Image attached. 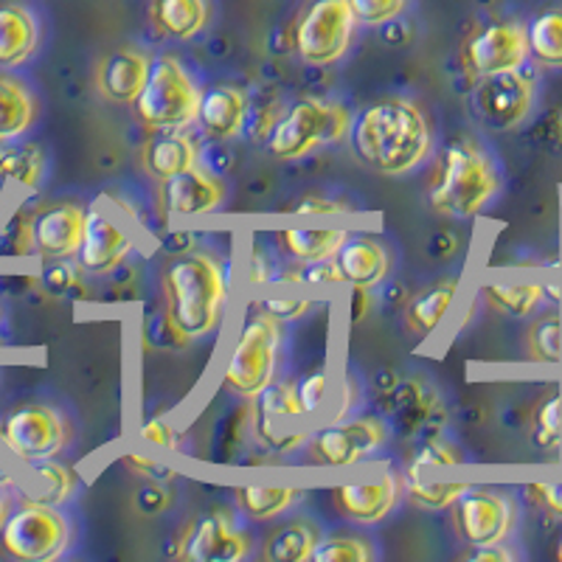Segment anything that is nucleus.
<instances>
[{
  "mask_svg": "<svg viewBox=\"0 0 562 562\" xmlns=\"http://www.w3.org/2000/svg\"><path fill=\"white\" fill-rule=\"evenodd\" d=\"M0 481H9V479H7V473H3V470H0Z\"/></svg>",
  "mask_w": 562,
  "mask_h": 562,
  "instance_id": "nucleus-58",
  "label": "nucleus"
},
{
  "mask_svg": "<svg viewBox=\"0 0 562 562\" xmlns=\"http://www.w3.org/2000/svg\"><path fill=\"white\" fill-rule=\"evenodd\" d=\"M456 293H459V281L441 279L430 284V288L419 290L416 295H411L408 307H405V326L414 335H419V338H430L448 318Z\"/></svg>",
  "mask_w": 562,
  "mask_h": 562,
  "instance_id": "nucleus-23",
  "label": "nucleus"
},
{
  "mask_svg": "<svg viewBox=\"0 0 562 562\" xmlns=\"http://www.w3.org/2000/svg\"><path fill=\"white\" fill-rule=\"evenodd\" d=\"M200 88L180 59L158 57L149 68V77L138 99L133 102L135 115L147 127L155 130H183L198 119Z\"/></svg>",
  "mask_w": 562,
  "mask_h": 562,
  "instance_id": "nucleus-5",
  "label": "nucleus"
},
{
  "mask_svg": "<svg viewBox=\"0 0 562 562\" xmlns=\"http://www.w3.org/2000/svg\"><path fill=\"white\" fill-rule=\"evenodd\" d=\"M351 140L358 158L369 169L383 175H405L428 158L434 135L419 104L391 97L369 104L358 115Z\"/></svg>",
  "mask_w": 562,
  "mask_h": 562,
  "instance_id": "nucleus-1",
  "label": "nucleus"
},
{
  "mask_svg": "<svg viewBox=\"0 0 562 562\" xmlns=\"http://www.w3.org/2000/svg\"><path fill=\"white\" fill-rule=\"evenodd\" d=\"M40 45V23L34 12L18 0L0 3V68L29 63Z\"/></svg>",
  "mask_w": 562,
  "mask_h": 562,
  "instance_id": "nucleus-21",
  "label": "nucleus"
},
{
  "mask_svg": "<svg viewBox=\"0 0 562 562\" xmlns=\"http://www.w3.org/2000/svg\"><path fill=\"white\" fill-rule=\"evenodd\" d=\"M250 551V537L234 529L225 515H205L192 524L172 551L180 560L192 562H239Z\"/></svg>",
  "mask_w": 562,
  "mask_h": 562,
  "instance_id": "nucleus-14",
  "label": "nucleus"
},
{
  "mask_svg": "<svg viewBox=\"0 0 562 562\" xmlns=\"http://www.w3.org/2000/svg\"><path fill=\"white\" fill-rule=\"evenodd\" d=\"M344 211L349 209L326 198H304L295 205V214H301V217H326V214H344Z\"/></svg>",
  "mask_w": 562,
  "mask_h": 562,
  "instance_id": "nucleus-50",
  "label": "nucleus"
},
{
  "mask_svg": "<svg viewBox=\"0 0 562 562\" xmlns=\"http://www.w3.org/2000/svg\"><path fill=\"white\" fill-rule=\"evenodd\" d=\"M535 445L546 453H554L562 445V394L546 396L535 416Z\"/></svg>",
  "mask_w": 562,
  "mask_h": 562,
  "instance_id": "nucleus-37",
  "label": "nucleus"
},
{
  "mask_svg": "<svg viewBox=\"0 0 562 562\" xmlns=\"http://www.w3.org/2000/svg\"><path fill=\"white\" fill-rule=\"evenodd\" d=\"M198 147L189 135H160L144 147V172L153 180H167L189 167H198Z\"/></svg>",
  "mask_w": 562,
  "mask_h": 562,
  "instance_id": "nucleus-25",
  "label": "nucleus"
},
{
  "mask_svg": "<svg viewBox=\"0 0 562 562\" xmlns=\"http://www.w3.org/2000/svg\"><path fill=\"white\" fill-rule=\"evenodd\" d=\"M124 467H130V470H133L135 475H147V479H153V481L175 479L172 467L160 464V461L147 459V456H140V453L124 456Z\"/></svg>",
  "mask_w": 562,
  "mask_h": 562,
  "instance_id": "nucleus-47",
  "label": "nucleus"
},
{
  "mask_svg": "<svg viewBox=\"0 0 562 562\" xmlns=\"http://www.w3.org/2000/svg\"><path fill=\"white\" fill-rule=\"evenodd\" d=\"M245 115H248V102L243 90L234 85H214L209 90H200L194 122L209 138L228 140L239 135V130L245 127Z\"/></svg>",
  "mask_w": 562,
  "mask_h": 562,
  "instance_id": "nucleus-20",
  "label": "nucleus"
},
{
  "mask_svg": "<svg viewBox=\"0 0 562 562\" xmlns=\"http://www.w3.org/2000/svg\"><path fill=\"white\" fill-rule=\"evenodd\" d=\"M526 59H529V40H526V26L518 20H501L479 29L464 45L467 70L479 79L520 70Z\"/></svg>",
  "mask_w": 562,
  "mask_h": 562,
  "instance_id": "nucleus-11",
  "label": "nucleus"
},
{
  "mask_svg": "<svg viewBox=\"0 0 562 562\" xmlns=\"http://www.w3.org/2000/svg\"><path fill=\"white\" fill-rule=\"evenodd\" d=\"M351 293H349V307H346V318H349L351 326L363 324L366 315H369L371 307V295L366 293L369 288H360V284H349Z\"/></svg>",
  "mask_w": 562,
  "mask_h": 562,
  "instance_id": "nucleus-53",
  "label": "nucleus"
},
{
  "mask_svg": "<svg viewBox=\"0 0 562 562\" xmlns=\"http://www.w3.org/2000/svg\"><path fill=\"white\" fill-rule=\"evenodd\" d=\"M0 543L14 560L52 562L68 549L70 526L54 506L26 501L7 518L0 529Z\"/></svg>",
  "mask_w": 562,
  "mask_h": 562,
  "instance_id": "nucleus-7",
  "label": "nucleus"
},
{
  "mask_svg": "<svg viewBox=\"0 0 562 562\" xmlns=\"http://www.w3.org/2000/svg\"><path fill=\"white\" fill-rule=\"evenodd\" d=\"M526 492H535L537 504H543L554 518L562 520V484H531Z\"/></svg>",
  "mask_w": 562,
  "mask_h": 562,
  "instance_id": "nucleus-52",
  "label": "nucleus"
},
{
  "mask_svg": "<svg viewBox=\"0 0 562 562\" xmlns=\"http://www.w3.org/2000/svg\"><path fill=\"white\" fill-rule=\"evenodd\" d=\"M351 127L344 104L304 99L279 115L268 133V153L276 160H299L321 144H338Z\"/></svg>",
  "mask_w": 562,
  "mask_h": 562,
  "instance_id": "nucleus-4",
  "label": "nucleus"
},
{
  "mask_svg": "<svg viewBox=\"0 0 562 562\" xmlns=\"http://www.w3.org/2000/svg\"><path fill=\"white\" fill-rule=\"evenodd\" d=\"M140 439L147 441V445H155V448L164 450H175L178 448V434L169 422L164 419H149L140 425Z\"/></svg>",
  "mask_w": 562,
  "mask_h": 562,
  "instance_id": "nucleus-46",
  "label": "nucleus"
},
{
  "mask_svg": "<svg viewBox=\"0 0 562 562\" xmlns=\"http://www.w3.org/2000/svg\"><path fill=\"white\" fill-rule=\"evenodd\" d=\"M374 557V549L366 543L363 537H349V535H338V537H324L318 540L310 554L313 562H369Z\"/></svg>",
  "mask_w": 562,
  "mask_h": 562,
  "instance_id": "nucleus-35",
  "label": "nucleus"
},
{
  "mask_svg": "<svg viewBox=\"0 0 562 562\" xmlns=\"http://www.w3.org/2000/svg\"><path fill=\"white\" fill-rule=\"evenodd\" d=\"M133 250V239L122 223H115L113 214L102 205L85 211V234L79 245V265L90 273H110L124 262Z\"/></svg>",
  "mask_w": 562,
  "mask_h": 562,
  "instance_id": "nucleus-15",
  "label": "nucleus"
},
{
  "mask_svg": "<svg viewBox=\"0 0 562 562\" xmlns=\"http://www.w3.org/2000/svg\"><path fill=\"white\" fill-rule=\"evenodd\" d=\"M7 518H9V501L7 495H3V490H0V529H3Z\"/></svg>",
  "mask_w": 562,
  "mask_h": 562,
  "instance_id": "nucleus-56",
  "label": "nucleus"
},
{
  "mask_svg": "<svg viewBox=\"0 0 562 562\" xmlns=\"http://www.w3.org/2000/svg\"><path fill=\"white\" fill-rule=\"evenodd\" d=\"M276 422L279 419H270V416H262V414H259V419H256V434H259V439H262L270 450L293 453V450H299L301 445L307 441V436L304 434H281V430L276 428Z\"/></svg>",
  "mask_w": 562,
  "mask_h": 562,
  "instance_id": "nucleus-42",
  "label": "nucleus"
},
{
  "mask_svg": "<svg viewBox=\"0 0 562 562\" xmlns=\"http://www.w3.org/2000/svg\"><path fill=\"white\" fill-rule=\"evenodd\" d=\"M259 414L270 416V419H304L299 405V394H295V383H268L259 394Z\"/></svg>",
  "mask_w": 562,
  "mask_h": 562,
  "instance_id": "nucleus-36",
  "label": "nucleus"
},
{
  "mask_svg": "<svg viewBox=\"0 0 562 562\" xmlns=\"http://www.w3.org/2000/svg\"><path fill=\"white\" fill-rule=\"evenodd\" d=\"M526 349L535 363H560L562 360V318L546 315L529 329Z\"/></svg>",
  "mask_w": 562,
  "mask_h": 562,
  "instance_id": "nucleus-34",
  "label": "nucleus"
},
{
  "mask_svg": "<svg viewBox=\"0 0 562 562\" xmlns=\"http://www.w3.org/2000/svg\"><path fill=\"white\" fill-rule=\"evenodd\" d=\"M557 560L562 562V540H560V546H557Z\"/></svg>",
  "mask_w": 562,
  "mask_h": 562,
  "instance_id": "nucleus-57",
  "label": "nucleus"
},
{
  "mask_svg": "<svg viewBox=\"0 0 562 562\" xmlns=\"http://www.w3.org/2000/svg\"><path fill=\"white\" fill-rule=\"evenodd\" d=\"M470 484H422V481H411L408 498L416 506L425 509H448L459 501L461 492H467Z\"/></svg>",
  "mask_w": 562,
  "mask_h": 562,
  "instance_id": "nucleus-38",
  "label": "nucleus"
},
{
  "mask_svg": "<svg viewBox=\"0 0 562 562\" xmlns=\"http://www.w3.org/2000/svg\"><path fill=\"white\" fill-rule=\"evenodd\" d=\"M484 301L495 313L526 318L546 301V284H486Z\"/></svg>",
  "mask_w": 562,
  "mask_h": 562,
  "instance_id": "nucleus-31",
  "label": "nucleus"
},
{
  "mask_svg": "<svg viewBox=\"0 0 562 562\" xmlns=\"http://www.w3.org/2000/svg\"><path fill=\"white\" fill-rule=\"evenodd\" d=\"M475 104H479L481 119L492 127H515L524 122L535 104V79L524 68L484 77L475 93Z\"/></svg>",
  "mask_w": 562,
  "mask_h": 562,
  "instance_id": "nucleus-12",
  "label": "nucleus"
},
{
  "mask_svg": "<svg viewBox=\"0 0 562 562\" xmlns=\"http://www.w3.org/2000/svg\"><path fill=\"white\" fill-rule=\"evenodd\" d=\"M167 313L189 340L211 335L220 326L228 301V279L211 254L178 256L164 273Z\"/></svg>",
  "mask_w": 562,
  "mask_h": 562,
  "instance_id": "nucleus-2",
  "label": "nucleus"
},
{
  "mask_svg": "<svg viewBox=\"0 0 562 562\" xmlns=\"http://www.w3.org/2000/svg\"><path fill=\"white\" fill-rule=\"evenodd\" d=\"M281 329L279 321L259 310L245 321L237 344L225 360L223 383L239 396H256L268 383H273L276 360H279Z\"/></svg>",
  "mask_w": 562,
  "mask_h": 562,
  "instance_id": "nucleus-6",
  "label": "nucleus"
},
{
  "mask_svg": "<svg viewBox=\"0 0 562 562\" xmlns=\"http://www.w3.org/2000/svg\"><path fill=\"white\" fill-rule=\"evenodd\" d=\"M299 498L301 490L295 486H237L234 490V501L250 520L279 518Z\"/></svg>",
  "mask_w": 562,
  "mask_h": 562,
  "instance_id": "nucleus-29",
  "label": "nucleus"
},
{
  "mask_svg": "<svg viewBox=\"0 0 562 562\" xmlns=\"http://www.w3.org/2000/svg\"><path fill=\"white\" fill-rule=\"evenodd\" d=\"M147 340L153 346H186L189 338L180 333L169 313H158L147 321Z\"/></svg>",
  "mask_w": 562,
  "mask_h": 562,
  "instance_id": "nucleus-44",
  "label": "nucleus"
},
{
  "mask_svg": "<svg viewBox=\"0 0 562 562\" xmlns=\"http://www.w3.org/2000/svg\"><path fill=\"white\" fill-rule=\"evenodd\" d=\"M149 20L164 37L192 40L211 20V0H153Z\"/></svg>",
  "mask_w": 562,
  "mask_h": 562,
  "instance_id": "nucleus-24",
  "label": "nucleus"
},
{
  "mask_svg": "<svg viewBox=\"0 0 562 562\" xmlns=\"http://www.w3.org/2000/svg\"><path fill=\"white\" fill-rule=\"evenodd\" d=\"M34 481H37V490L29 501H37V504L59 506L74 495L77 490V475L70 473L65 464H57L54 459H45L34 464Z\"/></svg>",
  "mask_w": 562,
  "mask_h": 562,
  "instance_id": "nucleus-33",
  "label": "nucleus"
},
{
  "mask_svg": "<svg viewBox=\"0 0 562 562\" xmlns=\"http://www.w3.org/2000/svg\"><path fill=\"white\" fill-rule=\"evenodd\" d=\"M349 0H315L293 29V48L307 65H333L346 54L355 32Z\"/></svg>",
  "mask_w": 562,
  "mask_h": 562,
  "instance_id": "nucleus-8",
  "label": "nucleus"
},
{
  "mask_svg": "<svg viewBox=\"0 0 562 562\" xmlns=\"http://www.w3.org/2000/svg\"><path fill=\"white\" fill-rule=\"evenodd\" d=\"M318 529L307 520H290L265 537L262 557L268 562H304L318 543Z\"/></svg>",
  "mask_w": 562,
  "mask_h": 562,
  "instance_id": "nucleus-28",
  "label": "nucleus"
},
{
  "mask_svg": "<svg viewBox=\"0 0 562 562\" xmlns=\"http://www.w3.org/2000/svg\"><path fill=\"white\" fill-rule=\"evenodd\" d=\"M284 279L301 281V284H340L344 276L333 259H326V262H304V268H293L290 273H284Z\"/></svg>",
  "mask_w": 562,
  "mask_h": 562,
  "instance_id": "nucleus-43",
  "label": "nucleus"
},
{
  "mask_svg": "<svg viewBox=\"0 0 562 562\" xmlns=\"http://www.w3.org/2000/svg\"><path fill=\"white\" fill-rule=\"evenodd\" d=\"M400 495V484L394 475H380V479L369 481V484H344L333 490V501L344 518L351 524L374 526L391 515Z\"/></svg>",
  "mask_w": 562,
  "mask_h": 562,
  "instance_id": "nucleus-19",
  "label": "nucleus"
},
{
  "mask_svg": "<svg viewBox=\"0 0 562 562\" xmlns=\"http://www.w3.org/2000/svg\"><path fill=\"white\" fill-rule=\"evenodd\" d=\"M43 178V153L34 144H0V180L34 189Z\"/></svg>",
  "mask_w": 562,
  "mask_h": 562,
  "instance_id": "nucleus-32",
  "label": "nucleus"
},
{
  "mask_svg": "<svg viewBox=\"0 0 562 562\" xmlns=\"http://www.w3.org/2000/svg\"><path fill=\"white\" fill-rule=\"evenodd\" d=\"M45 270H43V281L45 288L52 290V293H65V290L74 284V270L68 268V265H63L65 259H45Z\"/></svg>",
  "mask_w": 562,
  "mask_h": 562,
  "instance_id": "nucleus-49",
  "label": "nucleus"
},
{
  "mask_svg": "<svg viewBox=\"0 0 562 562\" xmlns=\"http://www.w3.org/2000/svg\"><path fill=\"white\" fill-rule=\"evenodd\" d=\"M149 57L133 45H122L110 52L97 65V88L104 99L115 104H133L149 77Z\"/></svg>",
  "mask_w": 562,
  "mask_h": 562,
  "instance_id": "nucleus-18",
  "label": "nucleus"
},
{
  "mask_svg": "<svg viewBox=\"0 0 562 562\" xmlns=\"http://www.w3.org/2000/svg\"><path fill=\"white\" fill-rule=\"evenodd\" d=\"M340 276L346 284H360V288H374L389 276L391 256L383 243L371 237H346L335 254Z\"/></svg>",
  "mask_w": 562,
  "mask_h": 562,
  "instance_id": "nucleus-22",
  "label": "nucleus"
},
{
  "mask_svg": "<svg viewBox=\"0 0 562 562\" xmlns=\"http://www.w3.org/2000/svg\"><path fill=\"white\" fill-rule=\"evenodd\" d=\"M385 445V425L380 419H351L338 425V428H326L310 445V456L315 464L324 467H349L363 461L374 450Z\"/></svg>",
  "mask_w": 562,
  "mask_h": 562,
  "instance_id": "nucleus-13",
  "label": "nucleus"
},
{
  "mask_svg": "<svg viewBox=\"0 0 562 562\" xmlns=\"http://www.w3.org/2000/svg\"><path fill=\"white\" fill-rule=\"evenodd\" d=\"M498 194V172L490 155L473 140H456L445 149L434 183H430V205L445 217H475L492 198Z\"/></svg>",
  "mask_w": 562,
  "mask_h": 562,
  "instance_id": "nucleus-3",
  "label": "nucleus"
},
{
  "mask_svg": "<svg viewBox=\"0 0 562 562\" xmlns=\"http://www.w3.org/2000/svg\"><path fill=\"white\" fill-rule=\"evenodd\" d=\"M346 237L344 228H284L279 231V245L299 262H326L335 259Z\"/></svg>",
  "mask_w": 562,
  "mask_h": 562,
  "instance_id": "nucleus-27",
  "label": "nucleus"
},
{
  "mask_svg": "<svg viewBox=\"0 0 562 562\" xmlns=\"http://www.w3.org/2000/svg\"><path fill=\"white\" fill-rule=\"evenodd\" d=\"M37 119V104H34L32 90L14 77L0 74V144L18 140L29 133Z\"/></svg>",
  "mask_w": 562,
  "mask_h": 562,
  "instance_id": "nucleus-26",
  "label": "nucleus"
},
{
  "mask_svg": "<svg viewBox=\"0 0 562 562\" xmlns=\"http://www.w3.org/2000/svg\"><path fill=\"white\" fill-rule=\"evenodd\" d=\"M408 0H349V9L358 23L366 26H383L405 12Z\"/></svg>",
  "mask_w": 562,
  "mask_h": 562,
  "instance_id": "nucleus-39",
  "label": "nucleus"
},
{
  "mask_svg": "<svg viewBox=\"0 0 562 562\" xmlns=\"http://www.w3.org/2000/svg\"><path fill=\"white\" fill-rule=\"evenodd\" d=\"M0 439L23 464L57 459L68 445V425L48 405H23L0 425Z\"/></svg>",
  "mask_w": 562,
  "mask_h": 562,
  "instance_id": "nucleus-9",
  "label": "nucleus"
},
{
  "mask_svg": "<svg viewBox=\"0 0 562 562\" xmlns=\"http://www.w3.org/2000/svg\"><path fill=\"white\" fill-rule=\"evenodd\" d=\"M262 310L268 315H273L276 321H295L301 315L310 313V301H301V299H268L262 304Z\"/></svg>",
  "mask_w": 562,
  "mask_h": 562,
  "instance_id": "nucleus-48",
  "label": "nucleus"
},
{
  "mask_svg": "<svg viewBox=\"0 0 562 562\" xmlns=\"http://www.w3.org/2000/svg\"><path fill=\"white\" fill-rule=\"evenodd\" d=\"M329 371H313L307 378H301L295 383V394H299V405H301V414L304 416H315L321 411L326 400V391H329Z\"/></svg>",
  "mask_w": 562,
  "mask_h": 562,
  "instance_id": "nucleus-40",
  "label": "nucleus"
},
{
  "mask_svg": "<svg viewBox=\"0 0 562 562\" xmlns=\"http://www.w3.org/2000/svg\"><path fill=\"white\" fill-rule=\"evenodd\" d=\"M529 57L543 68H562V9L540 12L529 26Z\"/></svg>",
  "mask_w": 562,
  "mask_h": 562,
  "instance_id": "nucleus-30",
  "label": "nucleus"
},
{
  "mask_svg": "<svg viewBox=\"0 0 562 562\" xmlns=\"http://www.w3.org/2000/svg\"><path fill=\"white\" fill-rule=\"evenodd\" d=\"M459 461H461L459 453H456L450 445H445V441H436V439H428L414 453V467H453V464H459Z\"/></svg>",
  "mask_w": 562,
  "mask_h": 562,
  "instance_id": "nucleus-45",
  "label": "nucleus"
},
{
  "mask_svg": "<svg viewBox=\"0 0 562 562\" xmlns=\"http://www.w3.org/2000/svg\"><path fill=\"white\" fill-rule=\"evenodd\" d=\"M268 279H270L268 259H265V256L256 250L254 262H250V281H254V284H262V281H268Z\"/></svg>",
  "mask_w": 562,
  "mask_h": 562,
  "instance_id": "nucleus-55",
  "label": "nucleus"
},
{
  "mask_svg": "<svg viewBox=\"0 0 562 562\" xmlns=\"http://www.w3.org/2000/svg\"><path fill=\"white\" fill-rule=\"evenodd\" d=\"M169 506V495L167 490L160 486V481H153L149 486H144V490L138 492V509L147 512V515H158V512H164Z\"/></svg>",
  "mask_w": 562,
  "mask_h": 562,
  "instance_id": "nucleus-51",
  "label": "nucleus"
},
{
  "mask_svg": "<svg viewBox=\"0 0 562 562\" xmlns=\"http://www.w3.org/2000/svg\"><path fill=\"white\" fill-rule=\"evenodd\" d=\"M453 520L461 540L470 546L504 543L515 529V504L509 495L486 486H467L456 501Z\"/></svg>",
  "mask_w": 562,
  "mask_h": 562,
  "instance_id": "nucleus-10",
  "label": "nucleus"
},
{
  "mask_svg": "<svg viewBox=\"0 0 562 562\" xmlns=\"http://www.w3.org/2000/svg\"><path fill=\"white\" fill-rule=\"evenodd\" d=\"M0 248L9 256L32 254V217L18 214V217L3 228V234H0Z\"/></svg>",
  "mask_w": 562,
  "mask_h": 562,
  "instance_id": "nucleus-41",
  "label": "nucleus"
},
{
  "mask_svg": "<svg viewBox=\"0 0 562 562\" xmlns=\"http://www.w3.org/2000/svg\"><path fill=\"white\" fill-rule=\"evenodd\" d=\"M158 198L167 214L194 217V214H211L223 205L225 186L200 167H189L172 178L160 180Z\"/></svg>",
  "mask_w": 562,
  "mask_h": 562,
  "instance_id": "nucleus-17",
  "label": "nucleus"
},
{
  "mask_svg": "<svg viewBox=\"0 0 562 562\" xmlns=\"http://www.w3.org/2000/svg\"><path fill=\"white\" fill-rule=\"evenodd\" d=\"M85 234V209L57 203L32 217V248L43 259H70L79 254Z\"/></svg>",
  "mask_w": 562,
  "mask_h": 562,
  "instance_id": "nucleus-16",
  "label": "nucleus"
},
{
  "mask_svg": "<svg viewBox=\"0 0 562 562\" xmlns=\"http://www.w3.org/2000/svg\"><path fill=\"white\" fill-rule=\"evenodd\" d=\"M467 560L473 562H509L515 560L509 549H504V543H492V546H473V551L467 554Z\"/></svg>",
  "mask_w": 562,
  "mask_h": 562,
  "instance_id": "nucleus-54",
  "label": "nucleus"
}]
</instances>
